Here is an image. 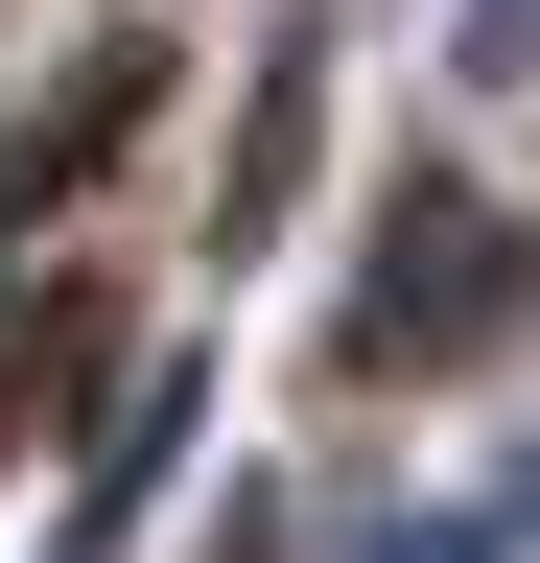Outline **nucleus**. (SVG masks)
<instances>
[{
    "mask_svg": "<svg viewBox=\"0 0 540 563\" xmlns=\"http://www.w3.org/2000/svg\"><path fill=\"white\" fill-rule=\"evenodd\" d=\"M142 95H165V47H95V70H71V95H47L24 141H0V211H71V188L118 165V118H142Z\"/></svg>",
    "mask_w": 540,
    "mask_h": 563,
    "instance_id": "nucleus-1",
    "label": "nucleus"
}]
</instances>
